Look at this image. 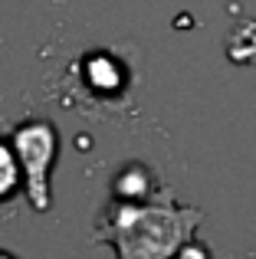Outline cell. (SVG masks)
<instances>
[{"label":"cell","instance_id":"6da1fadb","mask_svg":"<svg viewBox=\"0 0 256 259\" xmlns=\"http://www.w3.org/2000/svg\"><path fill=\"white\" fill-rule=\"evenodd\" d=\"M197 213H161V210H125L112 230L118 259H164L194 233Z\"/></svg>","mask_w":256,"mask_h":259},{"label":"cell","instance_id":"7a4b0ae2","mask_svg":"<svg viewBox=\"0 0 256 259\" xmlns=\"http://www.w3.org/2000/svg\"><path fill=\"white\" fill-rule=\"evenodd\" d=\"M13 187H17V167H13L10 154L0 148V197H7Z\"/></svg>","mask_w":256,"mask_h":259},{"label":"cell","instance_id":"3957f363","mask_svg":"<svg viewBox=\"0 0 256 259\" xmlns=\"http://www.w3.org/2000/svg\"><path fill=\"white\" fill-rule=\"evenodd\" d=\"M181 259H207V253H204V249H184V253H181Z\"/></svg>","mask_w":256,"mask_h":259},{"label":"cell","instance_id":"277c9868","mask_svg":"<svg viewBox=\"0 0 256 259\" xmlns=\"http://www.w3.org/2000/svg\"><path fill=\"white\" fill-rule=\"evenodd\" d=\"M0 259H13L10 253H7V249H0Z\"/></svg>","mask_w":256,"mask_h":259}]
</instances>
